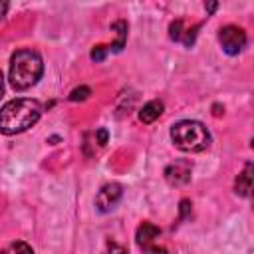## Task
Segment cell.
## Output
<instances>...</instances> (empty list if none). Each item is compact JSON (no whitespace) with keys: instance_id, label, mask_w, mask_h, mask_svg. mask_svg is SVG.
Wrapping results in <instances>:
<instances>
[{"instance_id":"cell-14","label":"cell","mask_w":254,"mask_h":254,"mask_svg":"<svg viewBox=\"0 0 254 254\" xmlns=\"http://www.w3.org/2000/svg\"><path fill=\"white\" fill-rule=\"evenodd\" d=\"M183 20H175V22H171V26H169V36H171V40H175V42H179L181 38H183Z\"/></svg>"},{"instance_id":"cell-19","label":"cell","mask_w":254,"mask_h":254,"mask_svg":"<svg viewBox=\"0 0 254 254\" xmlns=\"http://www.w3.org/2000/svg\"><path fill=\"white\" fill-rule=\"evenodd\" d=\"M95 139H97L99 145H105L107 143V131L105 129H97L95 131Z\"/></svg>"},{"instance_id":"cell-11","label":"cell","mask_w":254,"mask_h":254,"mask_svg":"<svg viewBox=\"0 0 254 254\" xmlns=\"http://www.w3.org/2000/svg\"><path fill=\"white\" fill-rule=\"evenodd\" d=\"M0 254H34L32 246L22 242V240H16V242H10L8 246H4L0 250Z\"/></svg>"},{"instance_id":"cell-23","label":"cell","mask_w":254,"mask_h":254,"mask_svg":"<svg viewBox=\"0 0 254 254\" xmlns=\"http://www.w3.org/2000/svg\"><path fill=\"white\" fill-rule=\"evenodd\" d=\"M212 109H214V115H220V113H222V111H220V105H214Z\"/></svg>"},{"instance_id":"cell-1","label":"cell","mask_w":254,"mask_h":254,"mask_svg":"<svg viewBox=\"0 0 254 254\" xmlns=\"http://www.w3.org/2000/svg\"><path fill=\"white\" fill-rule=\"evenodd\" d=\"M42 117V103L30 97H18L4 103L0 109V133L16 135L38 123Z\"/></svg>"},{"instance_id":"cell-6","label":"cell","mask_w":254,"mask_h":254,"mask_svg":"<svg viewBox=\"0 0 254 254\" xmlns=\"http://www.w3.org/2000/svg\"><path fill=\"white\" fill-rule=\"evenodd\" d=\"M190 173H192V167L189 161H175L171 163L167 169H165V181L171 185V187H183L190 181Z\"/></svg>"},{"instance_id":"cell-22","label":"cell","mask_w":254,"mask_h":254,"mask_svg":"<svg viewBox=\"0 0 254 254\" xmlns=\"http://www.w3.org/2000/svg\"><path fill=\"white\" fill-rule=\"evenodd\" d=\"M4 95V77H2V71H0V97Z\"/></svg>"},{"instance_id":"cell-2","label":"cell","mask_w":254,"mask_h":254,"mask_svg":"<svg viewBox=\"0 0 254 254\" xmlns=\"http://www.w3.org/2000/svg\"><path fill=\"white\" fill-rule=\"evenodd\" d=\"M44 73V62L42 56L36 50L22 48L16 50L10 58V85L16 91L30 89L38 83V79Z\"/></svg>"},{"instance_id":"cell-3","label":"cell","mask_w":254,"mask_h":254,"mask_svg":"<svg viewBox=\"0 0 254 254\" xmlns=\"http://www.w3.org/2000/svg\"><path fill=\"white\" fill-rule=\"evenodd\" d=\"M171 139L175 143L177 149L185 151V153H200L204 149L210 147V131L194 119H183L177 121L171 127Z\"/></svg>"},{"instance_id":"cell-7","label":"cell","mask_w":254,"mask_h":254,"mask_svg":"<svg viewBox=\"0 0 254 254\" xmlns=\"http://www.w3.org/2000/svg\"><path fill=\"white\" fill-rule=\"evenodd\" d=\"M159 234H161L159 226H155L153 222H143V224H139V228L135 232V240H137L139 248H145V246L153 244L155 238H159Z\"/></svg>"},{"instance_id":"cell-10","label":"cell","mask_w":254,"mask_h":254,"mask_svg":"<svg viewBox=\"0 0 254 254\" xmlns=\"http://www.w3.org/2000/svg\"><path fill=\"white\" fill-rule=\"evenodd\" d=\"M111 30L117 32V40L109 46V50L111 52H121L123 46H125V40H127V22L125 20H117V22L111 24Z\"/></svg>"},{"instance_id":"cell-4","label":"cell","mask_w":254,"mask_h":254,"mask_svg":"<svg viewBox=\"0 0 254 254\" xmlns=\"http://www.w3.org/2000/svg\"><path fill=\"white\" fill-rule=\"evenodd\" d=\"M218 42H220L222 50H224L228 56H236V54H240V52L244 50V46H246V32H244L242 28H238V26L228 24V26L220 28V32H218Z\"/></svg>"},{"instance_id":"cell-16","label":"cell","mask_w":254,"mask_h":254,"mask_svg":"<svg viewBox=\"0 0 254 254\" xmlns=\"http://www.w3.org/2000/svg\"><path fill=\"white\" fill-rule=\"evenodd\" d=\"M107 254H129V252H127L125 246H119L117 242L109 240V242H107Z\"/></svg>"},{"instance_id":"cell-12","label":"cell","mask_w":254,"mask_h":254,"mask_svg":"<svg viewBox=\"0 0 254 254\" xmlns=\"http://www.w3.org/2000/svg\"><path fill=\"white\" fill-rule=\"evenodd\" d=\"M89 95H91V89H89L87 85H79V87L71 89V93H69V101H85Z\"/></svg>"},{"instance_id":"cell-18","label":"cell","mask_w":254,"mask_h":254,"mask_svg":"<svg viewBox=\"0 0 254 254\" xmlns=\"http://www.w3.org/2000/svg\"><path fill=\"white\" fill-rule=\"evenodd\" d=\"M181 216H183V218L190 216V200H187V198L181 200Z\"/></svg>"},{"instance_id":"cell-8","label":"cell","mask_w":254,"mask_h":254,"mask_svg":"<svg viewBox=\"0 0 254 254\" xmlns=\"http://www.w3.org/2000/svg\"><path fill=\"white\" fill-rule=\"evenodd\" d=\"M163 101H159V99H153V101H149V103H145L143 107H141V111H139V121L141 123H153V121H157L159 117H161V113H163Z\"/></svg>"},{"instance_id":"cell-5","label":"cell","mask_w":254,"mask_h":254,"mask_svg":"<svg viewBox=\"0 0 254 254\" xmlns=\"http://www.w3.org/2000/svg\"><path fill=\"white\" fill-rule=\"evenodd\" d=\"M121 196H123V187L119 183H107L99 189V192L95 196V206L99 212H109L117 206Z\"/></svg>"},{"instance_id":"cell-20","label":"cell","mask_w":254,"mask_h":254,"mask_svg":"<svg viewBox=\"0 0 254 254\" xmlns=\"http://www.w3.org/2000/svg\"><path fill=\"white\" fill-rule=\"evenodd\" d=\"M6 12H8V2H0V20L6 16Z\"/></svg>"},{"instance_id":"cell-21","label":"cell","mask_w":254,"mask_h":254,"mask_svg":"<svg viewBox=\"0 0 254 254\" xmlns=\"http://www.w3.org/2000/svg\"><path fill=\"white\" fill-rule=\"evenodd\" d=\"M216 6H218V4H216V2H208V4H206V6H204V8H206V12H208V14H212V12H214V10H216Z\"/></svg>"},{"instance_id":"cell-15","label":"cell","mask_w":254,"mask_h":254,"mask_svg":"<svg viewBox=\"0 0 254 254\" xmlns=\"http://www.w3.org/2000/svg\"><path fill=\"white\" fill-rule=\"evenodd\" d=\"M107 52H109V46H95L89 56H91L93 62H103L105 56H107Z\"/></svg>"},{"instance_id":"cell-13","label":"cell","mask_w":254,"mask_h":254,"mask_svg":"<svg viewBox=\"0 0 254 254\" xmlns=\"http://www.w3.org/2000/svg\"><path fill=\"white\" fill-rule=\"evenodd\" d=\"M200 30V24H194L192 28H189V30H185L183 32V38H181V42L187 46V48H190L192 44H194V38H196V32Z\"/></svg>"},{"instance_id":"cell-9","label":"cell","mask_w":254,"mask_h":254,"mask_svg":"<svg viewBox=\"0 0 254 254\" xmlns=\"http://www.w3.org/2000/svg\"><path fill=\"white\" fill-rule=\"evenodd\" d=\"M234 190L240 196H248L250 194V190H252V163H246L244 165V171L236 177Z\"/></svg>"},{"instance_id":"cell-17","label":"cell","mask_w":254,"mask_h":254,"mask_svg":"<svg viewBox=\"0 0 254 254\" xmlns=\"http://www.w3.org/2000/svg\"><path fill=\"white\" fill-rule=\"evenodd\" d=\"M141 250H143V254H169L167 248L157 246V244H149V246H145V248H141Z\"/></svg>"}]
</instances>
